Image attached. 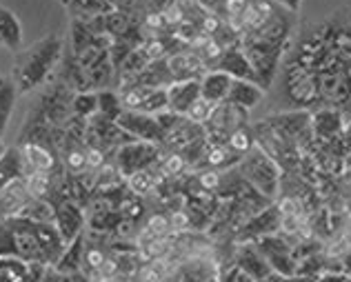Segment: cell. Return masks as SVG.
<instances>
[{"label": "cell", "instance_id": "cell-1", "mask_svg": "<svg viewBox=\"0 0 351 282\" xmlns=\"http://www.w3.org/2000/svg\"><path fill=\"white\" fill-rule=\"evenodd\" d=\"M60 56H62V38L58 34L45 36L38 42H34L32 47L16 53L12 80L18 94H29L47 83Z\"/></svg>", "mask_w": 351, "mask_h": 282}, {"label": "cell", "instance_id": "cell-2", "mask_svg": "<svg viewBox=\"0 0 351 282\" xmlns=\"http://www.w3.org/2000/svg\"><path fill=\"white\" fill-rule=\"evenodd\" d=\"M0 258H16L27 265H45V253L36 238L32 220L18 216L0 220Z\"/></svg>", "mask_w": 351, "mask_h": 282}, {"label": "cell", "instance_id": "cell-3", "mask_svg": "<svg viewBox=\"0 0 351 282\" xmlns=\"http://www.w3.org/2000/svg\"><path fill=\"white\" fill-rule=\"evenodd\" d=\"M238 174L249 187H254L263 198H276L280 187V169L261 144L245 153L238 162Z\"/></svg>", "mask_w": 351, "mask_h": 282}, {"label": "cell", "instance_id": "cell-4", "mask_svg": "<svg viewBox=\"0 0 351 282\" xmlns=\"http://www.w3.org/2000/svg\"><path fill=\"white\" fill-rule=\"evenodd\" d=\"M247 125V112L245 109H240L236 105H232L229 100L225 103H220L214 107V112H211V118L202 125V129H205V136L209 142H216V144H225L227 138L232 136L238 127Z\"/></svg>", "mask_w": 351, "mask_h": 282}, {"label": "cell", "instance_id": "cell-5", "mask_svg": "<svg viewBox=\"0 0 351 282\" xmlns=\"http://www.w3.org/2000/svg\"><path fill=\"white\" fill-rule=\"evenodd\" d=\"M158 160H160V144H152L143 140L127 142L116 151V167L123 174V178H129L141 169L158 165Z\"/></svg>", "mask_w": 351, "mask_h": 282}, {"label": "cell", "instance_id": "cell-6", "mask_svg": "<svg viewBox=\"0 0 351 282\" xmlns=\"http://www.w3.org/2000/svg\"><path fill=\"white\" fill-rule=\"evenodd\" d=\"M261 253L265 256L267 265L271 267L274 274H280V276H295L298 274V262L291 256V247L278 235H265V238L258 240L256 244Z\"/></svg>", "mask_w": 351, "mask_h": 282}, {"label": "cell", "instance_id": "cell-7", "mask_svg": "<svg viewBox=\"0 0 351 282\" xmlns=\"http://www.w3.org/2000/svg\"><path fill=\"white\" fill-rule=\"evenodd\" d=\"M116 125L136 140L162 144V129H160L158 120H156V116L132 112V109H123V114L116 118Z\"/></svg>", "mask_w": 351, "mask_h": 282}, {"label": "cell", "instance_id": "cell-8", "mask_svg": "<svg viewBox=\"0 0 351 282\" xmlns=\"http://www.w3.org/2000/svg\"><path fill=\"white\" fill-rule=\"evenodd\" d=\"M85 222L87 218L82 214V209L78 203L64 198L60 203H56V218H53V225H56L58 233L62 235L64 242H73L78 235L85 233Z\"/></svg>", "mask_w": 351, "mask_h": 282}, {"label": "cell", "instance_id": "cell-9", "mask_svg": "<svg viewBox=\"0 0 351 282\" xmlns=\"http://www.w3.org/2000/svg\"><path fill=\"white\" fill-rule=\"evenodd\" d=\"M18 151L23 156L25 174H34V171H38V174H51L53 167H56V156H53L47 144L27 140L18 147Z\"/></svg>", "mask_w": 351, "mask_h": 282}, {"label": "cell", "instance_id": "cell-10", "mask_svg": "<svg viewBox=\"0 0 351 282\" xmlns=\"http://www.w3.org/2000/svg\"><path fill=\"white\" fill-rule=\"evenodd\" d=\"M200 98V78L176 80L167 87V109L178 116H184L189 107Z\"/></svg>", "mask_w": 351, "mask_h": 282}, {"label": "cell", "instance_id": "cell-11", "mask_svg": "<svg viewBox=\"0 0 351 282\" xmlns=\"http://www.w3.org/2000/svg\"><path fill=\"white\" fill-rule=\"evenodd\" d=\"M236 267L256 282H263L274 274L256 244H240L236 251Z\"/></svg>", "mask_w": 351, "mask_h": 282}, {"label": "cell", "instance_id": "cell-12", "mask_svg": "<svg viewBox=\"0 0 351 282\" xmlns=\"http://www.w3.org/2000/svg\"><path fill=\"white\" fill-rule=\"evenodd\" d=\"M29 200H32V196H29V191H27L23 178L9 183L3 191H0V220L21 216L23 209L29 205Z\"/></svg>", "mask_w": 351, "mask_h": 282}, {"label": "cell", "instance_id": "cell-13", "mask_svg": "<svg viewBox=\"0 0 351 282\" xmlns=\"http://www.w3.org/2000/svg\"><path fill=\"white\" fill-rule=\"evenodd\" d=\"M234 85V78L225 71L211 69L200 78V96L207 98L211 105H220L229 98V89Z\"/></svg>", "mask_w": 351, "mask_h": 282}, {"label": "cell", "instance_id": "cell-14", "mask_svg": "<svg viewBox=\"0 0 351 282\" xmlns=\"http://www.w3.org/2000/svg\"><path fill=\"white\" fill-rule=\"evenodd\" d=\"M216 69L218 71H225V74L232 76L234 80H252V83H258L254 69H252V65H249V60H247V56H245L240 47H229V49H225L223 58H220Z\"/></svg>", "mask_w": 351, "mask_h": 282}, {"label": "cell", "instance_id": "cell-15", "mask_svg": "<svg viewBox=\"0 0 351 282\" xmlns=\"http://www.w3.org/2000/svg\"><path fill=\"white\" fill-rule=\"evenodd\" d=\"M207 12L216 14L225 25H229L236 31L240 16L245 14V9L252 5V0H196Z\"/></svg>", "mask_w": 351, "mask_h": 282}, {"label": "cell", "instance_id": "cell-16", "mask_svg": "<svg viewBox=\"0 0 351 282\" xmlns=\"http://www.w3.org/2000/svg\"><path fill=\"white\" fill-rule=\"evenodd\" d=\"M265 98V89L258 85V83H252V80H234L232 89H229V103L245 109V112H249V109H254L263 103Z\"/></svg>", "mask_w": 351, "mask_h": 282}, {"label": "cell", "instance_id": "cell-17", "mask_svg": "<svg viewBox=\"0 0 351 282\" xmlns=\"http://www.w3.org/2000/svg\"><path fill=\"white\" fill-rule=\"evenodd\" d=\"M23 44V25L12 9L0 7V47L18 53Z\"/></svg>", "mask_w": 351, "mask_h": 282}, {"label": "cell", "instance_id": "cell-18", "mask_svg": "<svg viewBox=\"0 0 351 282\" xmlns=\"http://www.w3.org/2000/svg\"><path fill=\"white\" fill-rule=\"evenodd\" d=\"M62 5L73 21L80 23H89L98 16H107L109 12H114V7L107 0H62Z\"/></svg>", "mask_w": 351, "mask_h": 282}, {"label": "cell", "instance_id": "cell-19", "mask_svg": "<svg viewBox=\"0 0 351 282\" xmlns=\"http://www.w3.org/2000/svg\"><path fill=\"white\" fill-rule=\"evenodd\" d=\"M85 247H87V244H85V233H82L73 242L67 244V249H64L60 260L53 267H56L60 274H64V276H76L78 271H80V267H82V260H85Z\"/></svg>", "mask_w": 351, "mask_h": 282}, {"label": "cell", "instance_id": "cell-20", "mask_svg": "<svg viewBox=\"0 0 351 282\" xmlns=\"http://www.w3.org/2000/svg\"><path fill=\"white\" fill-rule=\"evenodd\" d=\"M25 174V165H23V156L18 149H7L3 156H0V191H3L9 183L23 178Z\"/></svg>", "mask_w": 351, "mask_h": 282}, {"label": "cell", "instance_id": "cell-21", "mask_svg": "<svg viewBox=\"0 0 351 282\" xmlns=\"http://www.w3.org/2000/svg\"><path fill=\"white\" fill-rule=\"evenodd\" d=\"M340 125H343V120H340V114L334 107L320 109L318 114L311 116V129L316 131V136H320V138H334L340 131Z\"/></svg>", "mask_w": 351, "mask_h": 282}, {"label": "cell", "instance_id": "cell-22", "mask_svg": "<svg viewBox=\"0 0 351 282\" xmlns=\"http://www.w3.org/2000/svg\"><path fill=\"white\" fill-rule=\"evenodd\" d=\"M98 114L107 118V120H114L123 114V100H120L118 92H112V89H100L98 92Z\"/></svg>", "mask_w": 351, "mask_h": 282}, {"label": "cell", "instance_id": "cell-23", "mask_svg": "<svg viewBox=\"0 0 351 282\" xmlns=\"http://www.w3.org/2000/svg\"><path fill=\"white\" fill-rule=\"evenodd\" d=\"M225 144L234 153H238V156H245V153H249V151L256 147V136L252 131V127H249V125L238 127V129L227 138Z\"/></svg>", "mask_w": 351, "mask_h": 282}, {"label": "cell", "instance_id": "cell-24", "mask_svg": "<svg viewBox=\"0 0 351 282\" xmlns=\"http://www.w3.org/2000/svg\"><path fill=\"white\" fill-rule=\"evenodd\" d=\"M16 96H18V89L14 85V80L9 78V83L0 89V136L7 131L9 118H12L14 105H16Z\"/></svg>", "mask_w": 351, "mask_h": 282}, {"label": "cell", "instance_id": "cell-25", "mask_svg": "<svg viewBox=\"0 0 351 282\" xmlns=\"http://www.w3.org/2000/svg\"><path fill=\"white\" fill-rule=\"evenodd\" d=\"M71 109L76 118L89 120L91 116L98 114V92H78L76 98L71 100Z\"/></svg>", "mask_w": 351, "mask_h": 282}, {"label": "cell", "instance_id": "cell-26", "mask_svg": "<svg viewBox=\"0 0 351 282\" xmlns=\"http://www.w3.org/2000/svg\"><path fill=\"white\" fill-rule=\"evenodd\" d=\"M127 185H129V189H132L136 196H147L156 185H160V180L156 178L152 167H147V169H141V171H136V174L129 176Z\"/></svg>", "mask_w": 351, "mask_h": 282}, {"label": "cell", "instance_id": "cell-27", "mask_svg": "<svg viewBox=\"0 0 351 282\" xmlns=\"http://www.w3.org/2000/svg\"><path fill=\"white\" fill-rule=\"evenodd\" d=\"M136 112L149 116H158L162 112H167V89H152Z\"/></svg>", "mask_w": 351, "mask_h": 282}, {"label": "cell", "instance_id": "cell-28", "mask_svg": "<svg viewBox=\"0 0 351 282\" xmlns=\"http://www.w3.org/2000/svg\"><path fill=\"white\" fill-rule=\"evenodd\" d=\"M187 165L189 162L180 151H169V153H165V156H160V169L165 171V176H169V178L182 176L184 171H187Z\"/></svg>", "mask_w": 351, "mask_h": 282}, {"label": "cell", "instance_id": "cell-29", "mask_svg": "<svg viewBox=\"0 0 351 282\" xmlns=\"http://www.w3.org/2000/svg\"><path fill=\"white\" fill-rule=\"evenodd\" d=\"M214 107L216 105H211L207 98L200 96L196 103L189 107V112L184 114V118H187V120L193 123V125H205L209 118H211V112H214Z\"/></svg>", "mask_w": 351, "mask_h": 282}, {"label": "cell", "instance_id": "cell-30", "mask_svg": "<svg viewBox=\"0 0 351 282\" xmlns=\"http://www.w3.org/2000/svg\"><path fill=\"white\" fill-rule=\"evenodd\" d=\"M196 185L202 191H207V194H216V191H220V187H223V174H220L218 169H205L198 174Z\"/></svg>", "mask_w": 351, "mask_h": 282}, {"label": "cell", "instance_id": "cell-31", "mask_svg": "<svg viewBox=\"0 0 351 282\" xmlns=\"http://www.w3.org/2000/svg\"><path fill=\"white\" fill-rule=\"evenodd\" d=\"M64 169L71 174H82L87 169V153L80 147H69V151L64 153Z\"/></svg>", "mask_w": 351, "mask_h": 282}, {"label": "cell", "instance_id": "cell-32", "mask_svg": "<svg viewBox=\"0 0 351 282\" xmlns=\"http://www.w3.org/2000/svg\"><path fill=\"white\" fill-rule=\"evenodd\" d=\"M169 229H171L169 216H165V214H152L149 220H147V227H145V231H149L154 238H162Z\"/></svg>", "mask_w": 351, "mask_h": 282}, {"label": "cell", "instance_id": "cell-33", "mask_svg": "<svg viewBox=\"0 0 351 282\" xmlns=\"http://www.w3.org/2000/svg\"><path fill=\"white\" fill-rule=\"evenodd\" d=\"M180 0H141V18L145 14H165Z\"/></svg>", "mask_w": 351, "mask_h": 282}, {"label": "cell", "instance_id": "cell-34", "mask_svg": "<svg viewBox=\"0 0 351 282\" xmlns=\"http://www.w3.org/2000/svg\"><path fill=\"white\" fill-rule=\"evenodd\" d=\"M316 282H351V276H347L345 271H338V274H322Z\"/></svg>", "mask_w": 351, "mask_h": 282}, {"label": "cell", "instance_id": "cell-35", "mask_svg": "<svg viewBox=\"0 0 351 282\" xmlns=\"http://www.w3.org/2000/svg\"><path fill=\"white\" fill-rule=\"evenodd\" d=\"M236 282H256V280H252L247 274H243V271H240L238 274V278H236Z\"/></svg>", "mask_w": 351, "mask_h": 282}, {"label": "cell", "instance_id": "cell-36", "mask_svg": "<svg viewBox=\"0 0 351 282\" xmlns=\"http://www.w3.org/2000/svg\"><path fill=\"white\" fill-rule=\"evenodd\" d=\"M7 149H5V144H3V136H0V156H3Z\"/></svg>", "mask_w": 351, "mask_h": 282}, {"label": "cell", "instance_id": "cell-37", "mask_svg": "<svg viewBox=\"0 0 351 282\" xmlns=\"http://www.w3.org/2000/svg\"><path fill=\"white\" fill-rule=\"evenodd\" d=\"M345 274H347V276H351V267H347V271H345Z\"/></svg>", "mask_w": 351, "mask_h": 282}, {"label": "cell", "instance_id": "cell-38", "mask_svg": "<svg viewBox=\"0 0 351 282\" xmlns=\"http://www.w3.org/2000/svg\"><path fill=\"white\" fill-rule=\"evenodd\" d=\"M274 3H278V5H280V0H274Z\"/></svg>", "mask_w": 351, "mask_h": 282}]
</instances>
